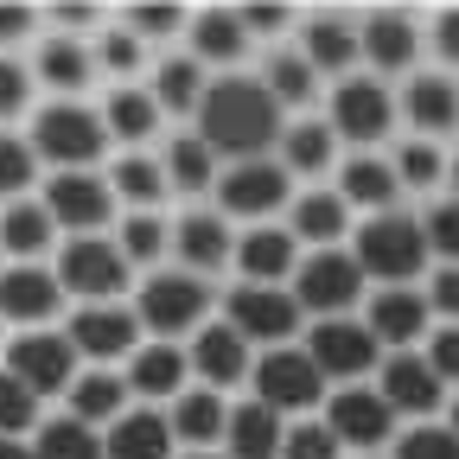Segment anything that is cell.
Returning <instances> with one entry per match:
<instances>
[{
	"label": "cell",
	"mask_w": 459,
	"mask_h": 459,
	"mask_svg": "<svg viewBox=\"0 0 459 459\" xmlns=\"http://www.w3.org/2000/svg\"><path fill=\"white\" fill-rule=\"evenodd\" d=\"M134 325H141V313H128V307H77L71 344L83 358H134Z\"/></svg>",
	"instance_id": "ffe728a7"
},
{
	"label": "cell",
	"mask_w": 459,
	"mask_h": 459,
	"mask_svg": "<svg viewBox=\"0 0 459 459\" xmlns=\"http://www.w3.org/2000/svg\"><path fill=\"white\" fill-rule=\"evenodd\" d=\"M440 370L428 364V358H415V351H395L389 364H383V402L389 409H402V415H434L440 409Z\"/></svg>",
	"instance_id": "7402d4cb"
},
{
	"label": "cell",
	"mask_w": 459,
	"mask_h": 459,
	"mask_svg": "<svg viewBox=\"0 0 459 459\" xmlns=\"http://www.w3.org/2000/svg\"><path fill=\"white\" fill-rule=\"evenodd\" d=\"M57 307H65L57 268H39V262H13L7 268V281H0V313H7L13 332H39Z\"/></svg>",
	"instance_id": "4fadbf2b"
},
{
	"label": "cell",
	"mask_w": 459,
	"mask_h": 459,
	"mask_svg": "<svg viewBox=\"0 0 459 459\" xmlns=\"http://www.w3.org/2000/svg\"><path fill=\"white\" fill-rule=\"evenodd\" d=\"M26 20H32L26 7H7V39H20V32H26Z\"/></svg>",
	"instance_id": "680465c9"
},
{
	"label": "cell",
	"mask_w": 459,
	"mask_h": 459,
	"mask_svg": "<svg viewBox=\"0 0 459 459\" xmlns=\"http://www.w3.org/2000/svg\"><path fill=\"white\" fill-rule=\"evenodd\" d=\"M186 370H192V358L179 351V344H141L134 351V364H128V383L141 389V395H186Z\"/></svg>",
	"instance_id": "d6a6232c"
},
{
	"label": "cell",
	"mask_w": 459,
	"mask_h": 459,
	"mask_svg": "<svg viewBox=\"0 0 459 459\" xmlns=\"http://www.w3.org/2000/svg\"><path fill=\"white\" fill-rule=\"evenodd\" d=\"M160 115H166V108H160V96H153V90H134V83H115V90H108V102H102L108 134H115V141H128V147L153 141Z\"/></svg>",
	"instance_id": "f1b7e54d"
},
{
	"label": "cell",
	"mask_w": 459,
	"mask_h": 459,
	"mask_svg": "<svg viewBox=\"0 0 459 459\" xmlns=\"http://www.w3.org/2000/svg\"><path fill=\"white\" fill-rule=\"evenodd\" d=\"M153 96L166 115H198L211 83H204V65L198 57H160V71H153Z\"/></svg>",
	"instance_id": "d590c367"
},
{
	"label": "cell",
	"mask_w": 459,
	"mask_h": 459,
	"mask_svg": "<svg viewBox=\"0 0 459 459\" xmlns=\"http://www.w3.org/2000/svg\"><path fill=\"white\" fill-rule=\"evenodd\" d=\"M141 57H147V39H141L134 26H108V32L96 39V71H102V77H134Z\"/></svg>",
	"instance_id": "ee69618b"
},
{
	"label": "cell",
	"mask_w": 459,
	"mask_h": 459,
	"mask_svg": "<svg viewBox=\"0 0 459 459\" xmlns=\"http://www.w3.org/2000/svg\"><path fill=\"white\" fill-rule=\"evenodd\" d=\"M453 186H459V160H453Z\"/></svg>",
	"instance_id": "6125c7cd"
},
{
	"label": "cell",
	"mask_w": 459,
	"mask_h": 459,
	"mask_svg": "<svg viewBox=\"0 0 459 459\" xmlns=\"http://www.w3.org/2000/svg\"><path fill=\"white\" fill-rule=\"evenodd\" d=\"M172 255H179L186 274H217V268H230L237 237H230L223 211H186L179 223H172Z\"/></svg>",
	"instance_id": "e0dca14e"
},
{
	"label": "cell",
	"mask_w": 459,
	"mask_h": 459,
	"mask_svg": "<svg viewBox=\"0 0 459 459\" xmlns=\"http://www.w3.org/2000/svg\"><path fill=\"white\" fill-rule=\"evenodd\" d=\"M428 364L440 370V383H459V325H446V332L428 338Z\"/></svg>",
	"instance_id": "db71d44e"
},
{
	"label": "cell",
	"mask_w": 459,
	"mask_h": 459,
	"mask_svg": "<svg viewBox=\"0 0 459 459\" xmlns=\"http://www.w3.org/2000/svg\"><path fill=\"white\" fill-rule=\"evenodd\" d=\"M51 20H65V26H90L96 7H51Z\"/></svg>",
	"instance_id": "6f0895ef"
},
{
	"label": "cell",
	"mask_w": 459,
	"mask_h": 459,
	"mask_svg": "<svg viewBox=\"0 0 459 459\" xmlns=\"http://www.w3.org/2000/svg\"><path fill=\"white\" fill-rule=\"evenodd\" d=\"M428 45H434L440 65H453V71H459V7H440V13L428 20Z\"/></svg>",
	"instance_id": "816d5d0a"
},
{
	"label": "cell",
	"mask_w": 459,
	"mask_h": 459,
	"mask_svg": "<svg viewBox=\"0 0 459 459\" xmlns=\"http://www.w3.org/2000/svg\"><path fill=\"white\" fill-rule=\"evenodd\" d=\"M389 166H395V179L402 186H415V192H428V186H440V172H446V160H440V141H402L395 153H389Z\"/></svg>",
	"instance_id": "7bdbcfd3"
},
{
	"label": "cell",
	"mask_w": 459,
	"mask_h": 459,
	"mask_svg": "<svg viewBox=\"0 0 459 459\" xmlns=\"http://www.w3.org/2000/svg\"><path fill=\"white\" fill-rule=\"evenodd\" d=\"M338 434L325 428V421H300V428H287V440H281V459H338Z\"/></svg>",
	"instance_id": "bcb514c9"
},
{
	"label": "cell",
	"mask_w": 459,
	"mask_h": 459,
	"mask_svg": "<svg viewBox=\"0 0 459 459\" xmlns=\"http://www.w3.org/2000/svg\"><path fill=\"white\" fill-rule=\"evenodd\" d=\"M115 186L96 179V172H51L45 186V211L57 217V230H77V237H96V230L115 217Z\"/></svg>",
	"instance_id": "9c48e42d"
},
{
	"label": "cell",
	"mask_w": 459,
	"mask_h": 459,
	"mask_svg": "<svg viewBox=\"0 0 459 459\" xmlns=\"http://www.w3.org/2000/svg\"><path fill=\"white\" fill-rule=\"evenodd\" d=\"M389 421H395V409L383 402V389H338L325 402V428L344 446H383L389 440Z\"/></svg>",
	"instance_id": "ac0fdd59"
},
{
	"label": "cell",
	"mask_w": 459,
	"mask_h": 459,
	"mask_svg": "<svg viewBox=\"0 0 459 459\" xmlns=\"http://www.w3.org/2000/svg\"><path fill=\"white\" fill-rule=\"evenodd\" d=\"M255 402H268L274 415H300L313 409V402L325 395V370L313 364V351H287V344H274V351L255 364Z\"/></svg>",
	"instance_id": "ba28073f"
},
{
	"label": "cell",
	"mask_w": 459,
	"mask_h": 459,
	"mask_svg": "<svg viewBox=\"0 0 459 459\" xmlns=\"http://www.w3.org/2000/svg\"><path fill=\"white\" fill-rule=\"evenodd\" d=\"M230 325L274 351L287 332H300V300L287 294V287H249V281H243L237 294H230Z\"/></svg>",
	"instance_id": "5bb4252c"
},
{
	"label": "cell",
	"mask_w": 459,
	"mask_h": 459,
	"mask_svg": "<svg viewBox=\"0 0 459 459\" xmlns=\"http://www.w3.org/2000/svg\"><path fill=\"white\" fill-rule=\"evenodd\" d=\"M307 351H313V364H319L325 377L351 383V377L377 370V332H370L364 319H319Z\"/></svg>",
	"instance_id": "9a60e30c"
},
{
	"label": "cell",
	"mask_w": 459,
	"mask_h": 459,
	"mask_svg": "<svg viewBox=\"0 0 459 459\" xmlns=\"http://www.w3.org/2000/svg\"><path fill=\"white\" fill-rule=\"evenodd\" d=\"M122 255H128V268H153L166 249H172V223H160V211H128V223H122Z\"/></svg>",
	"instance_id": "b9f144b4"
},
{
	"label": "cell",
	"mask_w": 459,
	"mask_h": 459,
	"mask_svg": "<svg viewBox=\"0 0 459 459\" xmlns=\"http://www.w3.org/2000/svg\"><path fill=\"white\" fill-rule=\"evenodd\" d=\"M57 281H65V294H77L83 307H115L122 287H128V255L108 237H71L57 249Z\"/></svg>",
	"instance_id": "277c9868"
},
{
	"label": "cell",
	"mask_w": 459,
	"mask_h": 459,
	"mask_svg": "<svg viewBox=\"0 0 459 459\" xmlns=\"http://www.w3.org/2000/svg\"><path fill=\"white\" fill-rule=\"evenodd\" d=\"M122 20H128L141 39H166V32H179V26L192 32V13H186V7H172V0H134Z\"/></svg>",
	"instance_id": "f6af8a7d"
},
{
	"label": "cell",
	"mask_w": 459,
	"mask_h": 459,
	"mask_svg": "<svg viewBox=\"0 0 459 459\" xmlns=\"http://www.w3.org/2000/svg\"><path fill=\"white\" fill-rule=\"evenodd\" d=\"M294 230L300 243H319V249H332L338 243V230H351V204H344V192H307L300 204H294Z\"/></svg>",
	"instance_id": "8d00e7d4"
},
{
	"label": "cell",
	"mask_w": 459,
	"mask_h": 459,
	"mask_svg": "<svg viewBox=\"0 0 459 459\" xmlns=\"http://www.w3.org/2000/svg\"><path fill=\"white\" fill-rule=\"evenodd\" d=\"M108 186H115V198H122L128 211H153V204L172 192L166 166H160V160H147V153H128V160H115Z\"/></svg>",
	"instance_id": "f35d334b"
},
{
	"label": "cell",
	"mask_w": 459,
	"mask_h": 459,
	"mask_svg": "<svg viewBox=\"0 0 459 459\" xmlns=\"http://www.w3.org/2000/svg\"><path fill=\"white\" fill-rule=\"evenodd\" d=\"M237 13H243L249 32H281V26H294V13L274 7V0H249V7H237Z\"/></svg>",
	"instance_id": "9f6ffc18"
},
{
	"label": "cell",
	"mask_w": 459,
	"mask_h": 459,
	"mask_svg": "<svg viewBox=\"0 0 459 459\" xmlns=\"http://www.w3.org/2000/svg\"><path fill=\"white\" fill-rule=\"evenodd\" d=\"M281 440H287V428H281V415L268 402H243V409L230 415V434H223L230 459H281Z\"/></svg>",
	"instance_id": "f546056e"
},
{
	"label": "cell",
	"mask_w": 459,
	"mask_h": 459,
	"mask_svg": "<svg viewBox=\"0 0 459 459\" xmlns=\"http://www.w3.org/2000/svg\"><path fill=\"white\" fill-rule=\"evenodd\" d=\"M160 166H166V179H172V192H186V198H198V192H217V147L204 141V134H172L166 141V153H160Z\"/></svg>",
	"instance_id": "d4e9b609"
},
{
	"label": "cell",
	"mask_w": 459,
	"mask_h": 459,
	"mask_svg": "<svg viewBox=\"0 0 459 459\" xmlns=\"http://www.w3.org/2000/svg\"><path fill=\"white\" fill-rule=\"evenodd\" d=\"M108 122H102V108H83V102H51L39 108V122H32V147L57 166V172H90L102 153H108Z\"/></svg>",
	"instance_id": "3957f363"
},
{
	"label": "cell",
	"mask_w": 459,
	"mask_h": 459,
	"mask_svg": "<svg viewBox=\"0 0 459 459\" xmlns=\"http://www.w3.org/2000/svg\"><path fill=\"white\" fill-rule=\"evenodd\" d=\"M364 262L358 255H344V249H319L300 262V281H294V300L307 313H325V319H344L358 300H364Z\"/></svg>",
	"instance_id": "5b68a950"
},
{
	"label": "cell",
	"mask_w": 459,
	"mask_h": 459,
	"mask_svg": "<svg viewBox=\"0 0 459 459\" xmlns=\"http://www.w3.org/2000/svg\"><path fill=\"white\" fill-rule=\"evenodd\" d=\"M7 377L26 383L32 395L77 389V344L57 338V332H13V344H7Z\"/></svg>",
	"instance_id": "52a82bcc"
},
{
	"label": "cell",
	"mask_w": 459,
	"mask_h": 459,
	"mask_svg": "<svg viewBox=\"0 0 459 459\" xmlns=\"http://www.w3.org/2000/svg\"><path fill=\"white\" fill-rule=\"evenodd\" d=\"M262 90L281 102V108H307L319 96V71L307 65V51H268L262 57Z\"/></svg>",
	"instance_id": "e575fe53"
},
{
	"label": "cell",
	"mask_w": 459,
	"mask_h": 459,
	"mask_svg": "<svg viewBox=\"0 0 459 459\" xmlns=\"http://www.w3.org/2000/svg\"><path fill=\"white\" fill-rule=\"evenodd\" d=\"M186 358H192V370L217 389V383H237V377L249 370V338L223 319V325H204V332L192 338V351H186Z\"/></svg>",
	"instance_id": "cb8c5ba5"
},
{
	"label": "cell",
	"mask_w": 459,
	"mask_h": 459,
	"mask_svg": "<svg viewBox=\"0 0 459 459\" xmlns=\"http://www.w3.org/2000/svg\"><path fill=\"white\" fill-rule=\"evenodd\" d=\"M338 192H344V204H364V211H377V217H383V211L395 204L402 179H395V166H389L383 153H358V160H344Z\"/></svg>",
	"instance_id": "4dcf8cb0"
},
{
	"label": "cell",
	"mask_w": 459,
	"mask_h": 459,
	"mask_svg": "<svg viewBox=\"0 0 459 459\" xmlns=\"http://www.w3.org/2000/svg\"><path fill=\"white\" fill-rule=\"evenodd\" d=\"M300 51H307V65L319 71V77H351V65L364 57V20H351V13H332V7H319V13H307V26H300Z\"/></svg>",
	"instance_id": "7c38bea8"
},
{
	"label": "cell",
	"mask_w": 459,
	"mask_h": 459,
	"mask_svg": "<svg viewBox=\"0 0 459 459\" xmlns=\"http://www.w3.org/2000/svg\"><path fill=\"white\" fill-rule=\"evenodd\" d=\"M428 307H434V313H446V319L459 325V268H453V262L434 274V287H428Z\"/></svg>",
	"instance_id": "11a10c76"
},
{
	"label": "cell",
	"mask_w": 459,
	"mask_h": 459,
	"mask_svg": "<svg viewBox=\"0 0 459 459\" xmlns=\"http://www.w3.org/2000/svg\"><path fill=\"white\" fill-rule=\"evenodd\" d=\"M287 204V166L281 160H237L217 179V211L223 217H274Z\"/></svg>",
	"instance_id": "30bf717a"
},
{
	"label": "cell",
	"mask_w": 459,
	"mask_h": 459,
	"mask_svg": "<svg viewBox=\"0 0 459 459\" xmlns=\"http://www.w3.org/2000/svg\"><path fill=\"white\" fill-rule=\"evenodd\" d=\"M325 122H332L344 141L377 147V141L389 134V122H395V102H389V90H383L377 77H344V83L332 90V115H325Z\"/></svg>",
	"instance_id": "8fae6325"
},
{
	"label": "cell",
	"mask_w": 459,
	"mask_h": 459,
	"mask_svg": "<svg viewBox=\"0 0 459 459\" xmlns=\"http://www.w3.org/2000/svg\"><path fill=\"white\" fill-rule=\"evenodd\" d=\"M294 230H249V237L237 243V268L249 287H274L287 281V268H294Z\"/></svg>",
	"instance_id": "4316f807"
},
{
	"label": "cell",
	"mask_w": 459,
	"mask_h": 459,
	"mask_svg": "<svg viewBox=\"0 0 459 459\" xmlns=\"http://www.w3.org/2000/svg\"><path fill=\"white\" fill-rule=\"evenodd\" d=\"M172 415H153V409H134L115 421L108 434V459H172Z\"/></svg>",
	"instance_id": "1f68e13d"
},
{
	"label": "cell",
	"mask_w": 459,
	"mask_h": 459,
	"mask_svg": "<svg viewBox=\"0 0 459 459\" xmlns=\"http://www.w3.org/2000/svg\"><path fill=\"white\" fill-rule=\"evenodd\" d=\"M402 115L421 141H440L446 128H459V83L440 77V71H421L409 77V96H402Z\"/></svg>",
	"instance_id": "603a6c76"
},
{
	"label": "cell",
	"mask_w": 459,
	"mask_h": 459,
	"mask_svg": "<svg viewBox=\"0 0 459 459\" xmlns=\"http://www.w3.org/2000/svg\"><path fill=\"white\" fill-rule=\"evenodd\" d=\"M428 230H421V217H402V211H383V217H370L364 230H358V262H364V274L370 281H383V287H409L421 268H428Z\"/></svg>",
	"instance_id": "7a4b0ae2"
},
{
	"label": "cell",
	"mask_w": 459,
	"mask_h": 459,
	"mask_svg": "<svg viewBox=\"0 0 459 459\" xmlns=\"http://www.w3.org/2000/svg\"><path fill=\"white\" fill-rule=\"evenodd\" d=\"M415 57H421V26L415 13H402V7H370L364 13V65L370 71H415Z\"/></svg>",
	"instance_id": "2e32d148"
},
{
	"label": "cell",
	"mask_w": 459,
	"mask_h": 459,
	"mask_svg": "<svg viewBox=\"0 0 459 459\" xmlns=\"http://www.w3.org/2000/svg\"><path fill=\"white\" fill-rule=\"evenodd\" d=\"M32 141L26 134H7V147H0V186H7V198H26V186H32Z\"/></svg>",
	"instance_id": "c3c4849f"
},
{
	"label": "cell",
	"mask_w": 459,
	"mask_h": 459,
	"mask_svg": "<svg viewBox=\"0 0 459 459\" xmlns=\"http://www.w3.org/2000/svg\"><path fill=\"white\" fill-rule=\"evenodd\" d=\"M32 402H39V395H32L26 383H13V377L0 383V421H7V440H20V434L32 428Z\"/></svg>",
	"instance_id": "f907efd6"
},
{
	"label": "cell",
	"mask_w": 459,
	"mask_h": 459,
	"mask_svg": "<svg viewBox=\"0 0 459 459\" xmlns=\"http://www.w3.org/2000/svg\"><path fill=\"white\" fill-rule=\"evenodd\" d=\"M51 230H57V217H51L45 204L7 198V255H13V262H39V255L51 249Z\"/></svg>",
	"instance_id": "ab89813d"
},
{
	"label": "cell",
	"mask_w": 459,
	"mask_h": 459,
	"mask_svg": "<svg viewBox=\"0 0 459 459\" xmlns=\"http://www.w3.org/2000/svg\"><path fill=\"white\" fill-rule=\"evenodd\" d=\"M395 459H459V434H453V428L421 421V428H409V434H402Z\"/></svg>",
	"instance_id": "7dc6e473"
},
{
	"label": "cell",
	"mask_w": 459,
	"mask_h": 459,
	"mask_svg": "<svg viewBox=\"0 0 459 459\" xmlns=\"http://www.w3.org/2000/svg\"><path fill=\"white\" fill-rule=\"evenodd\" d=\"M128 389H134L128 377H115V370H90V377L71 389V415H77V421H90V428H96V421H122V415H128Z\"/></svg>",
	"instance_id": "74e56055"
},
{
	"label": "cell",
	"mask_w": 459,
	"mask_h": 459,
	"mask_svg": "<svg viewBox=\"0 0 459 459\" xmlns=\"http://www.w3.org/2000/svg\"><path fill=\"white\" fill-rule=\"evenodd\" d=\"M186 459H230V453H186Z\"/></svg>",
	"instance_id": "94428289"
},
{
	"label": "cell",
	"mask_w": 459,
	"mask_h": 459,
	"mask_svg": "<svg viewBox=\"0 0 459 459\" xmlns=\"http://www.w3.org/2000/svg\"><path fill=\"white\" fill-rule=\"evenodd\" d=\"M141 325L172 338V332H204V313H211V287L198 274H147L141 281Z\"/></svg>",
	"instance_id": "8992f818"
},
{
	"label": "cell",
	"mask_w": 459,
	"mask_h": 459,
	"mask_svg": "<svg viewBox=\"0 0 459 459\" xmlns=\"http://www.w3.org/2000/svg\"><path fill=\"white\" fill-rule=\"evenodd\" d=\"M198 134L217 147V160H268V147L287 134L281 128V102L255 77H217L204 108H198Z\"/></svg>",
	"instance_id": "6da1fadb"
},
{
	"label": "cell",
	"mask_w": 459,
	"mask_h": 459,
	"mask_svg": "<svg viewBox=\"0 0 459 459\" xmlns=\"http://www.w3.org/2000/svg\"><path fill=\"white\" fill-rule=\"evenodd\" d=\"M428 294H415V287H377L370 307H364V325L377 332V344H415L428 332Z\"/></svg>",
	"instance_id": "44dd1931"
},
{
	"label": "cell",
	"mask_w": 459,
	"mask_h": 459,
	"mask_svg": "<svg viewBox=\"0 0 459 459\" xmlns=\"http://www.w3.org/2000/svg\"><path fill=\"white\" fill-rule=\"evenodd\" d=\"M20 108H26V65H20V57H7V65H0V115L20 122Z\"/></svg>",
	"instance_id": "f5cc1de1"
},
{
	"label": "cell",
	"mask_w": 459,
	"mask_h": 459,
	"mask_svg": "<svg viewBox=\"0 0 459 459\" xmlns=\"http://www.w3.org/2000/svg\"><path fill=\"white\" fill-rule=\"evenodd\" d=\"M453 434H459V409H453Z\"/></svg>",
	"instance_id": "be15d7a7"
},
{
	"label": "cell",
	"mask_w": 459,
	"mask_h": 459,
	"mask_svg": "<svg viewBox=\"0 0 459 459\" xmlns=\"http://www.w3.org/2000/svg\"><path fill=\"white\" fill-rule=\"evenodd\" d=\"M172 434H179L186 446H211L230 434V409L217 389H186L179 402H172Z\"/></svg>",
	"instance_id": "836d02e7"
},
{
	"label": "cell",
	"mask_w": 459,
	"mask_h": 459,
	"mask_svg": "<svg viewBox=\"0 0 459 459\" xmlns=\"http://www.w3.org/2000/svg\"><path fill=\"white\" fill-rule=\"evenodd\" d=\"M243 51H249V26H243L237 7H204V13H192V57H198L204 71H237Z\"/></svg>",
	"instance_id": "d6986e66"
},
{
	"label": "cell",
	"mask_w": 459,
	"mask_h": 459,
	"mask_svg": "<svg viewBox=\"0 0 459 459\" xmlns=\"http://www.w3.org/2000/svg\"><path fill=\"white\" fill-rule=\"evenodd\" d=\"M0 459H39V453H32L26 440H7V453H0Z\"/></svg>",
	"instance_id": "91938a15"
},
{
	"label": "cell",
	"mask_w": 459,
	"mask_h": 459,
	"mask_svg": "<svg viewBox=\"0 0 459 459\" xmlns=\"http://www.w3.org/2000/svg\"><path fill=\"white\" fill-rule=\"evenodd\" d=\"M332 160H338V128L332 122H287V134H281V166L294 172V179H319V172H332Z\"/></svg>",
	"instance_id": "484cf974"
},
{
	"label": "cell",
	"mask_w": 459,
	"mask_h": 459,
	"mask_svg": "<svg viewBox=\"0 0 459 459\" xmlns=\"http://www.w3.org/2000/svg\"><path fill=\"white\" fill-rule=\"evenodd\" d=\"M32 71L51 83V90H83L90 77H96V45H83V39H71V32H57V39H45L39 51H32Z\"/></svg>",
	"instance_id": "83f0119b"
},
{
	"label": "cell",
	"mask_w": 459,
	"mask_h": 459,
	"mask_svg": "<svg viewBox=\"0 0 459 459\" xmlns=\"http://www.w3.org/2000/svg\"><path fill=\"white\" fill-rule=\"evenodd\" d=\"M32 453L39 459H108V440H96L90 421H77V415H57V421L39 428Z\"/></svg>",
	"instance_id": "60d3db41"
},
{
	"label": "cell",
	"mask_w": 459,
	"mask_h": 459,
	"mask_svg": "<svg viewBox=\"0 0 459 459\" xmlns=\"http://www.w3.org/2000/svg\"><path fill=\"white\" fill-rule=\"evenodd\" d=\"M421 230H428V249H440V255L459 268V198L434 204V211L421 217Z\"/></svg>",
	"instance_id": "681fc988"
}]
</instances>
